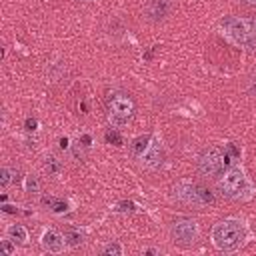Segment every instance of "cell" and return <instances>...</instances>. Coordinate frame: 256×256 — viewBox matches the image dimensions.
<instances>
[{
    "label": "cell",
    "mask_w": 256,
    "mask_h": 256,
    "mask_svg": "<svg viewBox=\"0 0 256 256\" xmlns=\"http://www.w3.org/2000/svg\"><path fill=\"white\" fill-rule=\"evenodd\" d=\"M24 188H26V192H28V194H38V192H40V180H38L36 176H32V174H30V176L26 178Z\"/></svg>",
    "instance_id": "9a60e30c"
},
{
    "label": "cell",
    "mask_w": 256,
    "mask_h": 256,
    "mask_svg": "<svg viewBox=\"0 0 256 256\" xmlns=\"http://www.w3.org/2000/svg\"><path fill=\"white\" fill-rule=\"evenodd\" d=\"M172 8V0H148L146 2V16L152 22H160L168 16Z\"/></svg>",
    "instance_id": "30bf717a"
},
{
    "label": "cell",
    "mask_w": 256,
    "mask_h": 256,
    "mask_svg": "<svg viewBox=\"0 0 256 256\" xmlns=\"http://www.w3.org/2000/svg\"><path fill=\"white\" fill-rule=\"evenodd\" d=\"M26 130H36V120L34 118H28L26 120Z\"/></svg>",
    "instance_id": "ffe728a7"
},
{
    "label": "cell",
    "mask_w": 256,
    "mask_h": 256,
    "mask_svg": "<svg viewBox=\"0 0 256 256\" xmlns=\"http://www.w3.org/2000/svg\"><path fill=\"white\" fill-rule=\"evenodd\" d=\"M222 34L234 42L236 46H256V20L254 18H240V16H226L220 22Z\"/></svg>",
    "instance_id": "7a4b0ae2"
},
{
    "label": "cell",
    "mask_w": 256,
    "mask_h": 256,
    "mask_svg": "<svg viewBox=\"0 0 256 256\" xmlns=\"http://www.w3.org/2000/svg\"><path fill=\"white\" fill-rule=\"evenodd\" d=\"M8 238H10L14 244H26V242H28V232H26L24 226L12 224V226L8 228Z\"/></svg>",
    "instance_id": "8fae6325"
},
{
    "label": "cell",
    "mask_w": 256,
    "mask_h": 256,
    "mask_svg": "<svg viewBox=\"0 0 256 256\" xmlns=\"http://www.w3.org/2000/svg\"><path fill=\"white\" fill-rule=\"evenodd\" d=\"M244 4H248V6H256V0H242Z\"/></svg>",
    "instance_id": "7402d4cb"
},
{
    "label": "cell",
    "mask_w": 256,
    "mask_h": 256,
    "mask_svg": "<svg viewBox=\"0 0 256 256\" xmlns=\"http://www.w3.org/2000/svg\"><path fill=\"white\" fill-rule=\"evenodd\" d=\"M102 254L104 256H120L122 254V246L118 242H110V244H106L102 248Z\"/></svg>",
    "instance_id": "2e32d148"
},
{
    "label": "cell",
    "mask_w": 256,
    "mask_h": 256,
    "mask_svg": "<svg viewBox=\"0 0 256 256\" xmlns=\"http://www.w3.org/2000/svg\"><path fill=\"white\" fill-rule=\"evenodd\" d=\"M170 234H172V240L174 244L178 246H192L196 244L198 236H200V226L194 218H188V216H178L172 226H170Z\"/></svg>",
    "instance_id": "8992f818"
},
{
    "label": "cell",
    "mask_w": 256,
    "mask_h": 256,
    "mask_svg": "<svg viewBox=\"0 0 256 256\" xmlns=\"http://www.w3.org/2000/svg\"><path fill=\"white\" fill-rule=\"evenodd\" d=\"M44 172L48 176H58L62 172V162L56 158V156H48L46 162H44Z\"/></svg>",
    "instance_id": "7c38bea8"
},
{
    "label": "cell",
    "mask_w": 256,
    "mask_h": 256,
    "mask_svg": "<svg viewBox=\"0 0 256 256\" xmlns=\"http://www.w3.org/2000/svg\"><path fill=\"white\" fill-rule=\"evenodd\" d=\"M12 244H14V242H12L10 238H8V240H2V252H4L6 256H10V254L14 252V246H12Z\"/></svg>",
    "instance_id": "d6986e66"
},
{
    "label": "cell",
    "mask_w": 256,
    "mask_h": 256,
    "mask_svg": "<svg viewBox=\"0 0 256 256\" xmlns=\"http://www.w3.org/2000/svg\"><path fill=\"white\" fill-rule=\"evenodd\" d=\"M90 2H94V0H90Z\"/></svg>",
    "instance_id": "603a6c76"
},
{
    "label": "cell",
    "mask_w": 256,
    "mask_h": 256,
    "mask_svg": "<svg viewBox=\"0 0 256 256\" xmlns=\"http://www.w3.org/2000/svg\"><path fill=\"white\" fill-rule=\"evenodd\" d=\"M150 140H152V136H150V134H146V136H138V138L134 140V144H132V150H134V154H136L138 158H140V156H142V152L148 148Z\"/></svg>",
    "instance_id": "4fadbf2b"
},
{
    "label": "cell",
    "mask_w": 256,
    "mask_h": 256,
    "mask_svg": "<svg viewBox=\"0 0 256 256\" xmlns=\"http://www.w3.org/2000/svg\"><path fill=\"white\" fill-rule=\"evenodd\" d=\"M174 198L186 206H208L214 204V194L198 182L182 180L174 186Z\"/></svg>",
    "instance_id": "5b68a950"
},
{
    "label": "cell",
    "mask_w": 256,
    "mask_h": 256,
    "mask_svg": "<svg viewBox=\"0 0 256 256\" xmlns=\"http://www.w3.org/2000/svg\"><path fill=\"white\" fill-rule=\"evenodd\" d=\"M64 240H66V244H68V246L76 248V246H80V244H82L84 236H82L78 230H66V232H64Z\"/></svg>",
    "instance_id": "5bb4252c"
},
{
    "label": "cell",
    "mask_w": 256,
    "mask_h": 256,
    "mask_svg": "<svg viewBox=\"0 0 256 256\" xmlns=\"http://www.w3.org/2000/svg\"><path fill=\"white\" fill-rule=\"evenodd\" d=\"M8 184H10V168H6V166H4V168L0 170V186H2V188H6Z\"/></svg>",
    "instance_id": "ac0fdd59"
},
{
    "label": "cell",
    "mask_w": 256,
    "mask_h": 256,
    "mask_svg": "<svg viewBox=\"0 0 256 256\" xmlns=\"http://www.w3.org/2000/svg\"><path fill=\"white\" fill-rule=\"evenodd\" d=\"M2 210H4V212H8V214H16V208H14V206H10V204H4V206H2Z\"/></svg>",
    "instance_id": "44dd1931"
},
{
    "label": "cell",
    "mask_w": 256,
    "mask_h": 256,
    "mask_svg": "<svg viewBox=\"0 0 256 256\" xmlns=\"http://www.w3.org/2000/svg\"><path fill=\"white\" fill-rule=\"evenodd\" d=\"M246 234L248 232H246V226H244L242 220L226 218V220H220L218 224H214V228H212V244L218 250L234 252L244 244Z\"/></svg>",
    "instance_id": "6da1fadb"
},
{
    "label": "cell",
    "mask_w": 256,
    "mask_h": 256,
    "mask_svg": "<svg viewBox=\"0 0 256 256\" xmlns=\"http://www.w3.org/2000/svg\"><path fill=\"white\" fill-rule=\"evenodd\" d=\"M40 244H42V248H44L46 252H50V254H60V252L64 250L66 240H64V236L58 234L56 230H44V232H42V238H40Z\"/></svg>",
    "instance_id": "9c48e42d"
},
{
    "label": "cell",
    "mask_w": 256,
    "mask_h": 256,
    "mask_svg": "<svg viewBox=\"0 0 256 256\" xmlns=\"http://www.w3.org/2000/svg\"><path fill=\"white\" fill-rule=\"evenodd\" d=\"M106 110H108V120H110L114 126H124V124H128V122L134 118L136 104H134V100L130 98V94L118 90V92L108 94Z\"/></svg>",
    "instance_id": "277c9868"
},
{
    "label": "cell",
    "mask_w": 256,
    "mask_h": 256,
    "mask_svg": "<svg viewBox=\"0 0 256 256\" xmlns=\"http://www.w3.org/2000/svg\"><path fill=\"white\" fill-rule=\"evenodd\" d=\"M104 138H106V142H108V144H116V146H120V144H122V136H120L116 130H108V132L104 134Z\"/></svg>",
    "instance_id": "e0dca14e"
},
{
    "label": "cell",
    "mask_w": 256,
    "mask_h": 256,
    "mask_svg": "<svg viewBox=\"0 0 256 256\" xmlns=\"http://www.w3.org/2000/svg\"><path fill=\"white\" fill-rule=\"evenodd\" d=\"M226 164H228V154L218 146L204 150L198 158V170L204 176H220L224 172Z\"/></svg>",
    "instance_id": "52a82bcc"
},
{
    "label": "cell",
    "mask_w": 256,
    "mask_h": 256,
    "mask_svg": "<svg viewBox=\"0 0 256 256\" xmlns=\"http://www.w3.org/2000/svg\"><path fill=\"white\" fill-rule=\"evenodd\" d=\"M140 162H142L146 168H150V170H156V168L162 166V162H164V150H162V146H160V142H158L156 138L150 140L148 148H146V150L142 152V156H140Z\"/></svg>",
    "instance_id": "ba28073f"
},
{
    "label": "cell",
    "mask_w": 256,
    "mask_h": 256,
    "mask_svg": "<svg viewBox=\"0 0 256 256\" xmlns=\"http://www.w3.org/2000/svg\"><path fill=\"white\" fill-rule=\"evenodd\" d=\"M218 186H220V192L226 198H232V200H248L254 194V186H252V182L248 180V176L244 174V170L240 166L230 168L222 176Z\"/></svg>",
    "instance_id": "3957f363"
}]
</instances>
